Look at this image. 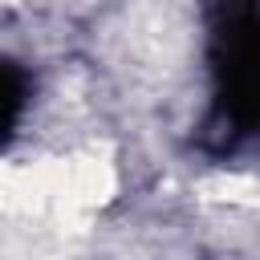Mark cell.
Segmentation results:
<instances>
[{
  "label": "cell",
  "mask_w": 260,
  "mask_h": 260,
  "mask_svg": "<svg viewBox=\"0 0 260 260\" xmlns=\"http://www.w3.org/2000/svg\"><path fill=\"white\" fill-rule=\"evenodd\" d=\"M215 106L211 134L232 146L260 130V8L256 0H219L211 20Z\"/></svg>",
  "instance_id": "obj_1"
}]
</instances>
